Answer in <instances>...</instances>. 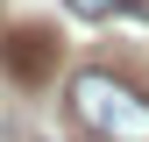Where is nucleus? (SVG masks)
<instances>
[{"mask_svg":"<svg viewBox=\"0 0 149 142\" xmlns=\"http://www.w3.org/2000/svg\"><path fill=\"white\" fill-rule=\"evenodd\" d=\"M64 114L85 142H149V93L135 78H121V71H107V64H85L71 78Z\"/></svg>","mask_w":149,"mask_h":142,"instance_id":"f257e3e1","label":"nucleus"},{"mask_svg":"<svg viewBox=\"0 0 149 142\" xmlns=\"http://www.w3.org/2000/svg\"><path fill=\"white\" fill-rule=\"evenodd\" d=\"M57 57H64V43H57V29H50V22H14L7 36H0V71L22 85V93L50 85Z\"/></svg>","mask_w":149,"mask_h":142,"instance_id":"f03ea898","label":"nucleus"},{"mask_svg":"<svg viewBox=\"0 0 149 142\" xmlns=\"http://www.w3.org/2000/svg\"><path fill=\"white\" fill-rule=\"evenodd\" d=\"M71 14H85V22H114V14H142L149 22V0H64Z\"/></svg>","mask_w":149,"mask_h":142,"instance_id":"7ed1b4c3","label":"nucleus"}]
</instances>
